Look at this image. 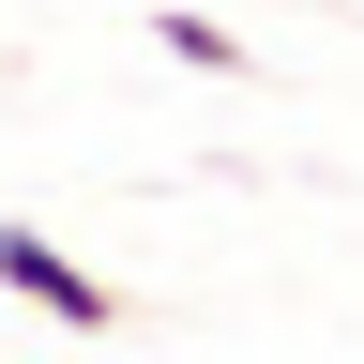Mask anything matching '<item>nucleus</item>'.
Returning a JSON list of instances; mask_svg holds the SVG:
<instances>
[{"instance_id":"nucleus-1","label":"nucleus","mask_w":364,"mask_h":364,"mask_svg":"<svg viewBox=\"0 0 364 364\" xmlns=\"http://www.w3.org/2000/svg\"><path fill=\"white\" fill-rule=\"evenodd\" d=\"M0 289H16L31 318H61V334H91V349H122V334H136V304L107 289V273H76L46 228H0Z\"/></svg>"},{"instance_id":"nucleus-2","label":"nucleus","mask_w":364,"mask_h":364,"mask_svg":"<svg viewBox=\"0 0 364 364\" xmlns=\"http://www.w3.org/2000/svg\"><path fill=\"white\" fill-rule=\"evenodd\" d=\"M152 46H167V61H198V76H243V61H258V46L228 31V16H182V0L152 16Z\"/></svg>"}]
</instances>
